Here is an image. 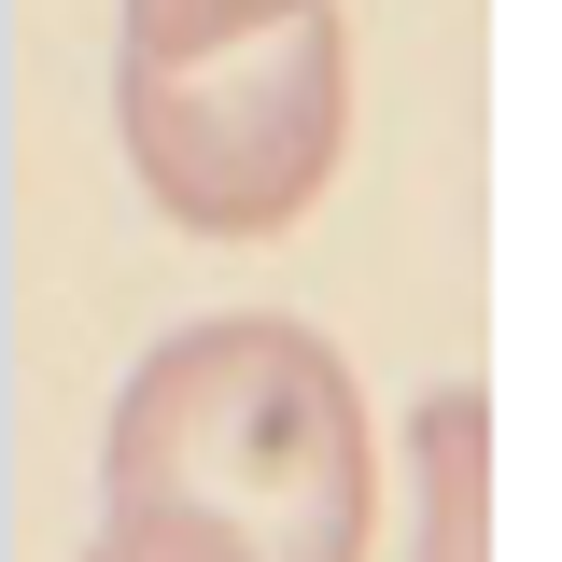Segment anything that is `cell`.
Masks as SVG:
<instances>
[{
  "label": "cell",
  "instance_id": "obj_1",
  "mask_svg": "<svg viewBox=\"0 0 562 562\" xmlns=\"http://www.w3.org/2000/svg\"><path fill=\"white\" fill-rule=\"evenodd\" d=\"M99 506H155L225 562H366L380 436L351 366L295 310H211L127 366L99 436Z\"/></svg>",
  "mask_w": 562,
  "mask_h": 562
},
{
  "label": "cell",
  "instance_id": "obj_2",
  "mask_svg": "<svg viewBox=\"0 0 562 562\" xmlns=\"http://www.w3.org/2000/svg\"><path fill=\"white\" fill-rule=\"evenodd\" d=\"M113 127L183 239H281L351 140L338 0H113Z\"/></svg>",
  "mask_w": 562,
  "mask_h": 562
},
{
  "label": "cell",
  "instance_id": "obj_3",
  "mask_svg": "<svg viewBox=\"0 0 562 562\" xmlns=\"http://www.w3.org/2000/svg\"><path fill=\"white\" fill-rule=\"evenodd\" d=\"M408 479H422L408 562H492V408H479V380H436V394H422Z\"/></svg>",
  "mask_w": 562,
  "mask_h": 562
},
{
  "label": "cell",
  "instance_id": "obj_4",
  "mask_svg": "<svg viewBox=\"0 0 562 562\" xmlns=\"http://www.w3.org/2000/svg\"><path fill=\"white\" fill-rule=\"evenodd\" d=\"M85 562H225V549H211V535H183V520H155V506H99Z\"/></svg>",
  "mask_w": 562,
  "mask_h": 562
}]
</instances>
